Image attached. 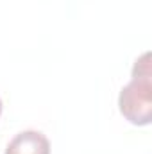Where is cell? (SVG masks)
<instances>
[{
	"instance_id": "6da1fadb",
	"label": "cell",
	"mask_w": 152,
	"mask_h": 154,
	"mask_svg": "<svg viewBox=\"0 0 152 154\" xmlns=\"http://www.w3.org/2000/svg\"><path fill=\"white\" fill-rule=\"evenodd\" d=\"M150 54L136 59L132 68V81L122 88L118 106L120 113L134 125H147L152 120V74Z\"/></svg>"
},
{
	"instance_id": "7a4b0ae2",
	"label": "cell",
	"mask_w": 152,
	"mask_h": 154,
	"mask_svg": "<svg viewBox=\"0 0 152 154\" xmlns=\"http://www.w3.org/2000/svg\"><path fill=\"white\" fill-rule=\"evenodd\" d=\"M5 154H50V142L39 131H22L9 142Z\"/></svg>"
},
{
	"instance_id": "3957f363",
	"label": "cell",
	"mask_w": 152,
	"mask_h": 154,
	"mask_svg": "<svg viewBox=\"0 0 152 154\" xmlns=\"http://www.w3.org/2000/svg\"><path fill=\"white\" fill-rule=\"evenodd\" d=\"M0 115H2V100H0Z\"/></svg>"
}]
</instances>
